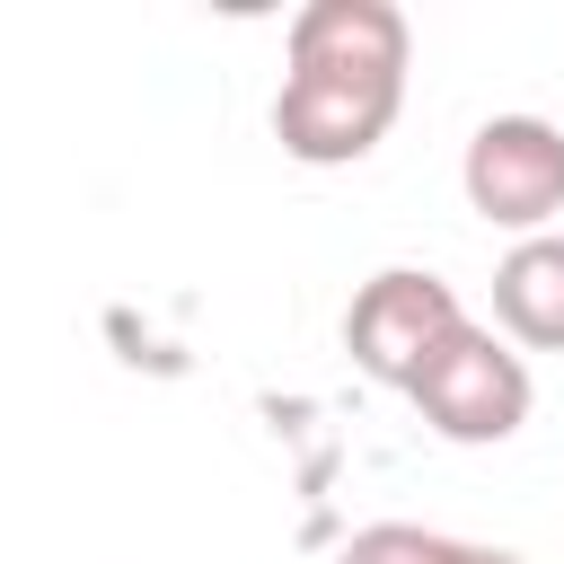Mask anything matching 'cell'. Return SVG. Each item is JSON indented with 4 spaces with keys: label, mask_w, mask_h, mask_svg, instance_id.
Returning <instances> with one entry per match:
<instances>
[{
    "label": "cell",
    "mask_w": 564,
    "mask_h": 564,
    "mask_svg": "<svg viewBox=\"0 0 564 564\" xmlns=\"http://www.w3.org/2000/svg\"><path fill=\"white\" fill-rule=\"evenodd\" d=\"M405 97V18L388 0H308L291 18V79L273 132L291 159H361Z\"/></svg>",
    "instance_id": "obj_1"
},
{
    "label": "cell",
    "mask_w": 564,
    "mask_h": 564,
    "mask_svg": "<svg viewBox=\"0 0 564 564\" xmlns=\"http://www.w3.org/2000/svg\"><path fill=\"white\" fill-rule=\"evenodd\" d=\"M405 397H414L449 441H502V432H520V414H529V370H520V352H502L494 335L458 326V335L414 370Z\"/></svg>",
    "instance_id": "obj_2"
},
{
    "label": "cell",
    "mask_w": 564,
    "mask_h": 564,
    "mask_svg": "<svg viewBox=\"0 0 564 564\" xmlns=\"http://www.w3.org/2000/svg\"><path fill=\"white\" fill-rule=\"evenodd\" d=\"M458 326H467V317H458V300H449L441 273H379V282L352 300L344 344H352V361H361L370 379L414 388V370H423Z\"/></svg>",
    "instance_id": "obj_3"
},
{
    "label": "cell",
    "mask_w": 564,
    "mask_h": 564,
    "mask_svg": "<svg viewBox=\"0 0 564 564\" xmlns=\"http://www.w3.org/2000/svg\"><path fill=\"white\" fill-rule=\"evenodd\" d=\"M467 203L502 229H538L564 212V132L538 115H494L467 141Z\"/></svg>",
    "instance_id": "obj_4"
},
{
    "label": "cell",
    "mask_w": 564,
    "mask_h": 564,
    "mask_svg": "<svg viewBox=\"0 0 564 564\" xmlns=\"http://www.w3.org/2000/svg\"><path fill=\"white\" fill-rule=\"evenodd\" d=\"M494 317L538 344V352H564V238H529L502 256L494 273Z\"/></svg>",
    "instance_id": "obj_5"
},
{
    "label": "cell",
    "mask_w": 564,
    "mask_h": 564,
    "mask_svg": "<svg viewBox=\"0 0 564 564\" xmlns=\"http://www.w3.org/2000/svg\"><path fill=\"white\" fill-rule=\"evenodd\" d=\"M344 564H520L502 546H467V538H432V529H405V520H379L344 546Z\"/></svg>",
    "instance_id": "obj_6"
}]
</instances>
